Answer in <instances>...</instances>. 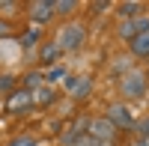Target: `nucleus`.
<instances>
[{
    "label": "nucleus",
    "instance_id": "f257e3e1",
    "mask_svg": "<svg viewBox=\"0 0 149 146\" xmlns=\"http://www.w3.org/2000/svg\"><path fill=\"white\" fill-rule=\"evenodd\" d=\"M86 42V27L81 21H69V24H63L60 27V33H57V39H54V45L60 48V54L63 51H78V48Z\"/></svg>",
    "mask_w": 149,
    "mask_h": 146
},
{
    "label": "nucleus",
    "instance_id": "f03ea898",
    "mask_svg": "<svg viewBox=\"0 0 149 146\" xmlns=\"http://www.w3.org/2000/svg\"><path fill=\"white\" fill-rule=\"evenodd\" d=\"M146 90H149V81H146V75L143 72H137V69H128L125 75L119 78V92H122V99H143L146 95Z\"/></svg>",
    "mask_w": 149,
    "mask_h": 146
},
{
    "label": "nucleus",
    "instance_id": "7ed1b4c3",
    "mask_svg": "<svg viewBox=\"0 0 149 146\" xmlns=\"http://www.w3.org/2000/svg\"><path fill=\"white\" fill-rule=\"evenodd\" d=\"M33 107V95H30V90H12L9 95H6V111L12 113V116H24Z\"/></svg>",
    "mask_w": 149,
    "mask_h": 146
},
{
    "label": "nucleus",
    "instance_id": "20e7f679",
    "mask_svg": "<svg viewBox=\"0 0 149 146\" xmlns=\"http://www.w3.org/2000/svg\"><path fill=\"white\" fill-rule=\"evenodd\" d=\"M90 131H86V134H90L93 140H98V143H113V137H116V128L107 122L104 116H95V119H90V125H86Z\"/></svg>",
    "mask_w": 149,
    "mask_h": 146
},
{
    "label": "nucleus",
    "instance_id": "39448f33",
    "mask_svg": "<svg viewBox=\"0 0 149 146\" xmlns=\"http://www.w3.org/2000/svg\"><path fill=\"white\" fill-rule=\"evenodd\" d=\"M146 30H149V15L128 18V21H122V24H119V39L131 42V39H137V36H140V33H146Z\"/></svg>",
    "mask_w": 149,
    "mask_h": 146
},
{
    "label": "nucleus",
    "instance_id": "423d86ee",
    "mask_svg": "<svg viewBox=\"0 0 149 146\" xmlns=\"http://www.w3.org/2000/svg\"><path fill=\"white\" fill-rule=\"evenodd\" d=\"M66 92L74 102H84L93 92V78L90 75H78V78H66Z\"/></svg>",
    "mask_w": 149,
    "mask_h": 146
},
{
    "label": "nucleus",
    "instance_id": "0eeeda50",
    "mask_svg": "<svg viewBox=\"0 0 149 146\" xmlns=\"http://www.w3.org/2000/svg\"><path fill=\"white\" fill-rule=\"evenodd\" d=\"M104 119H107V122L113 125L116 131H119V128H131V125H134V116H131V111H128L125 104H110V107H107V113H104Z\"/></svg>",
    "mask_w": 149,
    "mask_h": 146
},
{
    "label": "nucleus",
    "instance_id": "6e6552de",
    "mask_svg": "<svg viewBox=\"0 0 149 146\" xmlns=\"http://www.w3.org/2000/svg\"><path fill=\"white\" fill-rule=\"evenodd\" d=\"M54 18V3L51 0H39V3H30V21L33 27H42Z\"/></svg>",
    "mask_w": 149,
    "mask_h": 146
},
{
    "label": "nucleus",
    "instance_id": "1a4fd4ad",
    "mask_svg": "<svg viewBox=\"0 0 149 146\" xmlns=\"http://www.w3.org/2000/svg\"><path fill=\"white\" fill-rule=\"evenodd\" d=\"M86 125H90V119H84V116H81L74 125H69V128H66V134L60 137V143H63V146H78V140L86 134Z\"/></svg>",
    "mask_w": 149,
    "mask_h": 146
},
{
    "label": "nucleus",
    "instance_id": "9d476101",
    "mask_svg": "<svg viewBox=\"0 0 149 146\" xmlns=\"http://www.w3.org/2000/svg\"><path fill=\"white\" fill-rule=\"evenodd\" d=\"M30 95H33V107H48V104H54V99H57V92L48 90L45 83H42L39 90H33Z\"/></svg>",
    "mask_w": 149,
    "mask_h": 146
},
{
    "label": "nucleus",
    "instance_id": "9b49d317",
    "mask_svg": "<svg viewBox=\"0 0 149 146\" xmlns=\"http://www.w3.org/2000/svg\"><path fill=\"white\" fill-rule=\"evenodd\" d=\"M57 57H60V48L54 42H42V48H39V63L42 66H54Z\"/></svg>",
    "mask_w": 149,
    "mask_h": 146
},
{
    "label": "nucleus",
    "instance_id": "f8f14e48",
    "mask_svg": "<svg viewBox=\"0 0 149 146\" xmlns=\"http://www.w3.org/2000/svg\"><path fill=\"white\" fill-rule=\"evenodd\" d=\"M128 48H131V54H134V57H149V30L140 33L137 39H131Z\"/></svg>",
    "mask_w": 149,
    "mask_h": 146
},
{
    "label": "nucleus",
    "instance_id": "ddd939ff",
    "mask_svg": "<svg viewBox=\"0 0 149 146\" xmlns=\"http://www.w3.org/2000/svg\"><path fill=\"white\" fill-rule=\"evenodd\" d=\"M39 42H42V27H30V30L21 33V45L24 48H33V45H39Z\"/></svg>",
    "mask_w": 149,
    "mask_h": 146
},
{
    "label": "nucleus",
    "instance_id": "4468645a",
    "mask_svg": "<svg viewBox=\"0 0 149 146\" xmlns=\"http://www.w3.org/2000/svg\"><path fill=\"white\" fill-rule=\"evenodd\" d=\"M116 9H119V15L125 18V21H128V18H137L140 12H143V6H140V3H119Z\"/></svg>",
    "mask_w": 149,
    "mask_h": 146
},
{
    "label": "nucleus",
    "instance_id": "2eb2a0df",
    "mask_svg": "<svg viewBox=\"0 0 149 146\" xmlns=\"http://www.w3.org/2000/svg\"><path fill=\"white\" fill-rule=\"evenodd\" d=\"M131 131H134V137H137V140H149V116L137 119V122L131 125Z\"/></svg>",
    "mask_w": 149,
    "mask_h": 146
},
{
    "label": "nucleus",
    "instance_id": "dca6fc26",
    "mask_svg": "<svg viewBox=\"0 0 149 146\" xmlns=\"http://www.w3.org/2000/svg\"><path fill=\"white\" fill-rule=\"evenodd\" d=\"M74 9H78L74 0H57V3H54V15H72Z\"/></svg>",
    "mask_w": 149,
    "mask_h": 146
},
{
    "label": "nucleus",
    "instance_id": "f3484780",
    "mask_svg": "<svg viewBox=\"0 0 149 146\" xmlns=\"http://www.w3.org/2000/svg\"><path fill=\"white\" fill-rule=\"evenodd\" d=\"M15 75H0V92H12L15 90Z\"/></svg>",
    "mask_w": 149,
    "mask_h": 146
},
{
    "label": "nucleus",
    "instance_id": "a211bd4d",
    "mask_svg": "<svg viewBox=\"0 0 149 146\" xmlns=\"http://www.w3.org/2000/svg\"><path fill=\"white\" fill-rule=\"evenodd\" d=\"M6 146H36V140H33L30 134H18L15 140H9Z\"/></svg>",
    "mask_w": 149,
    "mask_h": 146
},
{
    "label": "nucleus",
    "instance_id": "6ab92c4d",
    "mask_svg": "<svg viewBox=\"0 0 149 146\" xmlns=\"http://www.w3.org/2000/svg\"><path fill=\"white\" fill-rule=\"evenodd\" d=\"M66 78H69V75H66V69H51L45 81H66Z\"/></svg>",
    "mask_w": 149,
    "mask_h": 146
},
{
    "label": "nucleus",
    "instance_id": "aec40b11",
    "mask_svg": "<svg viewBox=\"0 0 149 146\" xmlns=\"http://www.w3.org/2000/svg\"><path fill=\"white\" fill-rule=\"evenodd\" d=\"M12 33V24L6 21V18H0V39H3V36H9Z\"/></svg>",
    "mask_w": 149,
    "mask_h": 146
},
{
    "label": "nucleus",
    "instance_id": "412c9836",
    "mask_svg": "<svg viewBox=\"0 0 149 146\" xmlns=\"http://www.w3.org/2000/svg\"><path fill=\"white\" fill-rule=\"evenodd\" d=\"M78 146H102V143H98V140H93L90 134H84V137L78 140Z\"/></svg>",
    "mask_w": 149,
    "mask_h": 146
},
{
    "label": "nucleus",
    "instance_id": "4be33fe9",
    "mask_svg": "<svg viewBox=\"0 0 149 146\" xmlns=\"http://www.w3.org/2000/svg\"><path fill=\"white\" fill-rule=\"evenodd\" d=\"M131 146H149V140H134Z\"/></svg>",
    "mask_w": 149,
    "mask_h": 146
},
{
    "label": "nucleus",
    "instance_id": "5701e85b",
    "mask_svg": "<svg viewBox=\"0 0 149 146\" xmlns=\"http://www.w3.org/2000/svg\"><path fill=\"white\" fill-rule=\"evenodd\" d=\"M143 75H146V81H149V72H143Z\"/></svg>",
    "mask_w": 149,
    "mask_h": 146
}]
</instances>
